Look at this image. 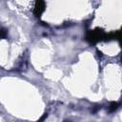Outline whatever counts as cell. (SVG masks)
<instances>
[{"label": "cell", "mask_w": 122, "mask_h": 122, "mask_svg": "<svg viewBox=\"0 0 122 122\" xmlns=\"http://www.w3.org/2000/svg\"><path fill=\"white\" fill-rule=\"evenodd\" d=\"M106 37V32L99 28H96L92 30H88L86 33L85 39L90 43V44H96L97 42L100 41H105Z\"/></svg>", "instance_id": "6da1fadb"}, {"label": "cell", "mask_w": 122, "mask_h": 122, "mask_svg": "<svg viewBox=\"0 0 122 122\" xmlns=\"http://www.w3.org/2000/svg\"><path fill=\"white\" fill-rule=\"evenodd\" d=\"M46 8V3L44 0H35L34 8H33V13L37 18H40L42 13L44 12Z\"/></svg>", "instance_id": "7a4b0ae2"}, {"label": "cell", "mask_w": 122, "mask_h": 122, "mask_svg": "<svg viewBox=\"0 0 122 122\" xmlns=\"http://www.w3.org/2000/svg\"><path fill=\"white\" fill-rule=\"evenodd\" d=\"M8 36V31L5 28H0V38L1 39H5Z\"/></svg>", "instance_id": "3957f363"}, {"label": "cell", "mask_w": 122, "mask_h": 122, "mask_svg": "<svg viewBox=\"0 0 122 122\" xmlns=\"http://www.w3.org/2000/svg\"><path fill=\"white\" fill-rule=\"evenodd\" d=\"M117 108H118V103L112 102V103L110 105V112H114Z\"/></svg>", "instance_id": "277c9868"}]
</instances>
